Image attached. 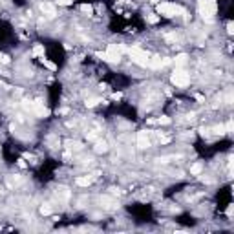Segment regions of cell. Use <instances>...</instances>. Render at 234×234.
I'll return each mask as SVG.
<instances>
[{
    "label": "cell",
    "instance_id": "cell-16",
    "mask_svg": "<svg viewBox=\"0 0 234 234\" xmlns=\"http://www.w3.org/2000/svg\"><path fill=\"white\" fill-rule=\"evenodd\" d=\"M101 102V99H97V97H90V99H86V106L88 108H93L95 104H99Z\"/></svg>",
    "mask_w": 234,
    "mask_h": 234
},
{
    "label": "cell",
    "instance_id": "cell-28",
    "mask_svg": "<svg viewBox=\"0 0 234 234\" xmlns=\"http://www.w3.org/2000/svg\"><path fill=\"white\" fill-rule=\"evenodd\" d=\"M159 141H161V143H163V145H167V143H168V141H170V139H168V137H159Z\"/></svg>",
    "mask_w": 234,
    "mask_h": 234
},
{
    "label": "cell",
    "instance_id": "cell-1",
    "mask_svg": "<svg viewBox=\"0 0 234 234\" xmlns=\"http://www.w3.org/2000/svg\"><path fill=\"white\" fill-rule=\"evenodd\" d=\"M157 13L163 17H177V15H185V9L177 4H170V2H163L157 6Z\"/></svg>",
    "mask_w": 234,
    "mask_h": 234
},
{
    "label": "cell",
    "instance_id": "cell-2",
    "mask_svg": "<svg viewBox=\"0 0 234 234\" xmlns=\"http://www.w3.org/2000/svg\"><path fill=\"white\" fill-rule=\"evenodd\" d=\"M199 13L207 22H210L216 15V0H199Z\"/></svg>",
    "mask_w": 234,
    "mask_h": 234
},
{
    "label": "cell",
    "instance_id": "cell-9",
    "mask_svg": "<svg viewBox=\"0 0 234 234\" xmlns=\"http://www.w3.org/2000/svg\"><path fill=\"white\" fill-rule=\"evenodd\" d=\"M92 181H93V176H82V177H77V183L79 187H88V185H92Z\"/></svg>",
    "mask_w": 234,
    "mask_h": 234
},
{
    "label": "cell",
    "instance_id": "cell-15",
    "mask_svg": "<svg viewBox=\"0 0 234 234\" xmlns=\"http://www.w3.org/2000/svg\"><path fill=\"white\" fill-rule=\"evenodd\" d=\"M33 55H37V57H44V46H42V44H37V46L33 48Z\"/></svg>",
    "mask_w": 234,
    "mask_h": 234
},
{
    "label": "cell",
    "instance_id": "cell-27",
    "mask_svg": "<svg viewBox=\"0 0 234 234\" xmlns=\"http://www.w3.org/2000/svg\"><path fill=\"white\" fill-rule=\"evenodd\" d=\"M72 148H75V150H79V148H80V143H77V141H75V143H72Z\"/></svg>",
    "mask_w": 234,
    "mask_h": 234
},
{
    "label": "cell",
    "instance_id": "cell-5",
    "mask_svg": "<svg viewBox=\"0 0 234 234\" xmlns=\"http://www.w3.org/2000/svg\"><path fill=\"white\" fill-rule=\"evenodd\" d=\"M137 146L139 148H148L150 146V137H148V132L146 130H141L137 134Z\"/></svg>",
    "mask_w": 234,
    "mask_h": 234
},
{
    "label": "cell",
    "instance_id": "cell-26",
    "mask_svg": "<svg viewBox=\"0 0 234 234\" xmlns=\"http://www.w3.org/2000/svg\"><path fill=\"white\" fill-rule=\"evenodd\" d=\"M58 2V6H70L72 4V0H57Z\"/></svg>",
    "mask_w": 234,
    "mask_h": 234
},
{
    "label": "cell",
    "instance_id": "cell-3",
    "mask_svg": "<svg viewBox=\"0 0 234 234\" xmlns=\"http://www.w3.org/2000/svg\"><path fill=\"white\" fill-rule=\"evenodd\" d=\"M128 53H130V57H132V60H134L136 64H139V66H148L150 55H148L146 51H143L141 48H137V46L128 48Z\"/></svg>",
    "mask_w": 234,
    "mask_h": 234
},
{
    "label": "cell",
    "instance_id": "cell-20",
    "mask_svg": "<svg viewBox=\"0 0 234 234\" xmlns=\"http://www.w3.org/2000/svg\"><path fill=\"white\" fill-rule=\"evenodd\" d=\"M42 62H44V64H46V66H48L50 70H57V66H55V64H53L51 60H48V58H42Z\"/></svg>",
    "mask_w": 234,
    "mask_h": 234
},
{
    "label": "cell",
    "instance_id": "cell-11",
    "mask_svg": "<svg viewBox=\"0 0 234 234\" xmlns=\"http://www.w3.org/2000/svg\"><path fill=\"white\" fill-rule=\"evenodd\" d=\"M93 150H95L97 154H104V152L108 150V145H106V141H97V143H95V146H93Z\"/></svg>",
    "mask_w": 234,
    "mask_h": 234
},
{
    "label": "cell",
    "instance_id": "cell-18",
    "mask_svg": "<svg viewBox=\"0 0 234 234\" xmlns=\"http://www.w3.org/2000/svg\"><path fill=\"white\" fill-rule=\"evenodd\" d=\"M22 106H24V110L31 112L33 110V101H22Z\"/></svg>",
    "mask_w": 234,
    "mask_h": 234
},
{
    "label": "cell",
    "instance_id": "cell-24",
    "mask_svg": "<svg viewBox=\"0 0 234 234\" xmlns=\"http://www.w3.org/2000/svg\"><path fill=\"white\" fill-rule=\"evenodd\" d=\"M86 137H88V141H95L97 139V134L95 132H90V134H86Z\"/></svg>",
    "mask_w": 234,
    "mask_h": 234
},
{
    "label": "cell",
    "instance_id": "cell-22",
    "mask_svg": "<svg viewBox=\"0 0 234 234\" xmlns=\"http://www.w3.org/2000/svg\"><path fill=\"white\" fill-rule=\"evenodd\" d=\"M159 124H170V117H159Z\"/></svg>",
    "mask_w": 234,
    "mask_h": 234
},
{
    "label": "cell",
    "instance_id": "cell-25",
    "mask_svg": "<svg viewBox=\"0 0 234 234\" xmlns=\"http://www.w3.org/2000/svg\"><path fill=\"white\" fill-rule=\"evenodd\" d=\"M214 132H216V134H225V126H221V124H219V126H216Z\"/></svg>",
    "mask_w": 234,
    "mask_h": 234
},
{
    "label": "cell",
    "instance_id": "cell-12",
    "mask_svg": "<svg viewBox=\"0 0 234 234\" xmlns=\"http://www.w3.org/2000/svg\"><path fill=\"white\" fill-rule=\"evenodd\" d=\"M174 64H176V68L185 66V64H187V55H185V53H179V55L174 58Z\"/></svg>",
    "mask_w": 234,
    "mask_h": 234
},
{
    "label": "cell",
    "instance_id": "cell-7",
    "mask_svg": "<svg viewBox=\"0 0 234 234\" xmlns=\"http://www.w3.org/2000/svg\"><path fill=\"white\" fill-rule=\"evenodd\" d=\"M170 62V58H165V60H161L159 57H150V60H148V66L150 68H163V66H167Z\"/></svg>",
    "mask_w": 234,
    "mask_h": 234
},
{
    "label": "cell",
    "instance_id": "cell-23",
    "mask_svg": "<svg viewBox=\"0 0 234 234\" xmlns=\"http://www.w3.org/2000/svg\"><path fill=\"white\" fill-rule=\"evenodd\" d=\"M148 22H150V24H157V22H159V17H157V15H150V17H148Z\"/></svg>",
    "mask_w": 234,
    "mask_h": 234
},
{
    "label": "cell",
    "instance_id": "cell-29",
    "mask_svg": "<svg viewBox=\"0 0 234 234\" xmlns=\"http://www.w3.org/2000/svg\"><path fill=\"white\" fill-rule=\"evenodd\" d=\"M234 26H232V22H231V24H229V26H227V31H229V33H232L234 29H232Z\"/></svg>",
    "mask_w": 234,
    "mask_h": 234
},
{
    "label": "cell",
    "instance_id": "cell-4",
    "mask_svg": "<svg viewBox=\"0 0 234 234\" xmlns=\"http://www.w3.org/2000/svg\"><path fill=\"white\" fill-rule=\"evenodd\" d=\"M170 79H172V82H174L177 88H187L190 84V75L185 70H181V68H176Z\"/></svg>",
    "mask_w": 234,
    "mask_h": 234
},
{
    "label": "cell",
    "instance_id": "cell-13",
    "mask_svg": "<svg viewBox=\"0 0 234 234\" xmlns=\"http://www.w3.org/2000/svg\"><path fill=\"white\" fill-rule=\"evenodd\" d=\"M101 203H102V207H106V209H114V207H115V201L110 199L108 196H104V197L101 199Z\"/></svg>",
    "mask_w": 234,
    "mask_h": 234
},
{
    "label": "cell",
    "instance_id": "cell-30",
    "mask_svg": "<svg viewBox=\"0 0 234 234\" xmlns=\"http://www.w3.org/2000/svg\"><path fill=\"white\" fill-rule=\"evenodd\" d=\"M2 57H4V55H2V53H0V62H2Z\"/></svg>",
    "mask_w": 234,
    "mask_h": 234
},
{
    "label": "cell",
    "instance_id": "cell-6",
    "mask_svg": "<svg viewBox=\"0 0 234 234\" xmlns=\"http://www.w3.org/2000/svg\"><path fill=\"white\" fill-rule=\"evenodd\" d=\"M35 115H39V117H48L50 115V110L42 104V102H39V101H33V110H31Z\"/></svg>",
    "mask_w": 234,
    "mask_h": 234
},
{
    "label": "cell",
    "instance_id": "cell-8",
    "mask_svg": "<svg viewBox=\"0 0 234 234\" xmlns=\"http://www.w3.org/2000/svg\"><path fill=\"white\" fill-rule=\"evenodd\" d=\"M40 11H42L44 15H48L50 19L55 17V7H53L51 4H40Z\"/></svg>",
    "mask_w": 234,
    "mask_h": 234
},
{
    "label": "cell",
    "instance_id": "cell-10",
    "mask_svg": "<svg viewBox=\"0 0 234 234\" xmlns=\"http://www.w3.org/2000/svg\"><path fill=\"white\" fill-rule=\"evenodd\" d=\"M57 197H60L62 201H68L70 199V190L66 187H58L57 188Z\"/></svg>",
    "mask_w": 234,
    "mask_h": 234
},
{
    "label": "cell",
    "instance_id": "cell-17",
    "mask_svg": "<svg viewBox=\"0 0 234 234\" xmlns=\"http://www.w3.org/2000/svg\"><path fill=\"white\" fill-rule=\"evenodd\" d=\"M80 11H82V13L92 15V11H93V9H92V6H90V4H82V6H80Z\"/></svg>",
    "mask_w": 234,
    "mask_h": 234
},
{
    "label": "cell",
    "instance_id": "cell-14",
    "mask_svg": "<svg viewBox=\"0 0 234 234\" xmlns=\"http://www.w3.org/2000/svg\"><path fill=\"white\" fill-rule=\"evenodd\" d=\"M201 170H203V165H201V163H196V165L190 167V174L192 176H199L201 174Z\"/></svg>",
    "mask_w": 234,
    "mask_h": 234
},
{
    "label": "cell",
    "instance_id": "cell-21",
    "mask_svg": "<svg viewBox=\"0 0 234 234\" xmlns=\"http://www.w3.org/2000/svg\"><path fill=\"white\" fill-rule=\"evenodd\" d=\"M231 132H232V119H229L225 124V134H231Z\"/></svg>",
    "mask_w": 234,
    "mask_h": 234
},
{
    "label": "cell",
    "instance_id": "cell-19",
    "mask_svg": "<svg viewBox=\"0 0 234 234\" xmlns=\"http://www.w3.org/2000/svg\"><path fill=\"white\" fill-rule=\"evenodd\" d=\"M40 214H44V216L51 214V207H50V205H42V207H40Z\"/></svg>",
    "mask_w": 234,
    "mask_h": 234
}]
</instances>
